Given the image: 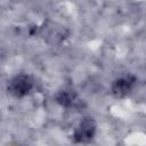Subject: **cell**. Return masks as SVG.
I'll return each instance as SVG.
<instances>
[{
  "label": "cell",
  "mask_w": 146,
  "mask_h": 146,
  "mask_svg": "<svg viewBox=\"0 0 146 146\" xmlns=\"http://www.w3.org/2000/svg\"><path fill=\"white\" fill-rule=\"evenodd\" d=\"M33 86H34V81L31 75L18 74L8 81L7 89H8V92L14 97L21 98L30 94Z\"/></svg>",
  "instance_id": "1"
},
{
  "label": "cell",
  "mask_w": 146,
  "mask_h": 146,
  "mask_svg": "<svg viewBox=\"0 0 146 146\" xmlns=\"http://www.w3.org/2000/svg\"><path fill=\"white\" fill-rule=\"evenodd\" d=\"M95 132H96V122L92 119H84L74 130L73 140L80 144H88L94 139Z\"/></svg>",
  "instance_id": "2"
},
{
  "label": "cell",
  "mask_w": 146,
  "mask_h": 146,
  "mask_svg": "<svg viewBox=\"0 0 146 146\" xmlns=\"http://www.w3.org/2000/svg\"><path fill=\"white\" fill-rule=\"evenodd\" d=\"M136 83V78L133 75H123L119 79H116L112 84V92L115 97H124L127 96L133 88Z\"/></svg>",
  "instance_id": "3"
},
{
  "label": "cell",
  "mask_w": 146,
  "mask_h": 146,
  "mask_svg": "<svg viewBox=\"0 0 146 146\" xmlns=\"http://www.w3.org/2000/svg\"><path fill=\"white\" fill-rule=\"evenodd\" d=\"M56 102L65 107H80L82 105L81 99L72 90H62L56 95Z\"/></svg>",
  "instance_id": "4"
}]
</instances>
